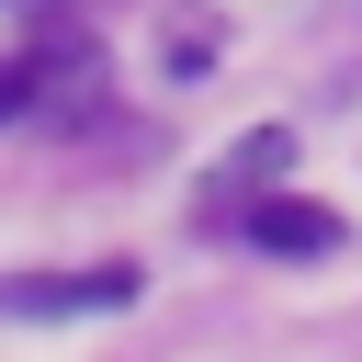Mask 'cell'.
<instances>
[{
	"label": "cell",
	"instance_id": "1",
	"mask_svg": "<svg viewBox=\"0 0 362 362\" xmlns=\"http://www.w3.org/2000/svg\"><path fill=\"white\" fill-rule=\"evenodd\" d=\"M136 260H90V272H11L0 283V317H23V328H45V317H113V305H136Z\"/></svg>",
	"mask_w": 362,
	"mask_h": 362
},
{
	"label": "cell",
	"instance_id": "2",
	"mask_svg": "<svg viewBox=\"0 0 362 362\" xmlns=\"http://www.w3.org/2000/svg\"><path fill=\"white\" fill-rule=\"evenodd\" d=\"M249 238H260V249H283V260H328L351 226H339L328 204H305V192H260V204H249Z\"/></svg>",
	"mask_w": 362,
	"mask_h": 362
},
{
	"label": "cell",
	"instance_id": "3",
	"mask_svg": "<svg viewBox=\"0 0 362 362\" xmlns=\"http://www.w3.org/2000/svg\"><path fill=\"white\" fill-rule=\"evenodd\" d=\"M34 79H45V68H0V124H11L23 102H34Z\"/></svg>",
	"mask_w": 362,
	"mask_h": 362
}]
</instances>
